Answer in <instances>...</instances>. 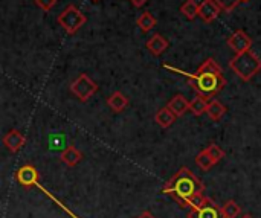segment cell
Returning a JSON list of instances; mask_svg holds the SVG:
<instances>
[{"label":"cell","instance_id":"cell-1","mask_svg":"<svg viewBox=\"0 0 261 218\" xmlns=\"http://www.w3.org/2000/svg\"><path fill=\"white\" fill-rule=\"evenodd\" d=\"M203 191L205 185L202 180L187 167H182L162 189L164 194L173 197L182 208L187 209H194L203 202Z\"/></svg>","mask_w":261,"mask_h":218},{"label":"cell","instance_id":"cell-2","mask_svg":"<svg viewBox=\"0 0 261 218\" xmlns=\"http://www.w3.org/2000/svg\"><path fill=\"white\" fill-rule=\"evenodd\" d=\"M164 67L171 70V72H177V73L187 76L190 79V86L193 87V90H196L197 95H202L205 98H214L226 86L223 70H222V67L217 64V61L214 58H206L199 66L196 73L182 72V70H179L176 67H171L170 64H164Z\"/></svg>","mask_w":261,"mask_h":218},{"label":"cell","instance_id":"cell-3","mask_svg":"<svg viewBox=\"0 0 261 218\" xmlns=\"http://www.w3.org/2000/svg\"><path fill=\"white\" fill-rule=\"evenodd\" d=\"M231 70L243 81H251L261 70V60L249 49L242 53H236V57L229 61Z\"/></svg>","mask_w":261,"mask_h":218},{"label":"cell","instance_id":"cell-4","mask_svg":"<svg viewBox=\"0 0 261 218\" xmlns=\"http://www.w3.org/2000/svg\"><path fill=\"white\" fill-rule=\"evenodd\" d=\"M57 21L61 24V28L67 32V34H75L78 32L87 21L86 15L75 6V5H69L64 8V11L57 17Z\"/></svg>","mask_w":261,"mask_h":218},{"label":"cell","instance_id":"cell-5","mask_svg":"<svg viewBox=\"0 0 261 218\" xmlns=\"http://www.w3.org/2000/svg\"><path fill=\"white\" fill-rule=\"evenodd\" d=\"M70 92L81 101L86 102L89 98H92L98 92V84L86 73H81L72 84H70Z\"/></svg>","mask_w":261,"mask_h":218},{"label":"cell","instance_id":"cell-6","mask_svg":"<svg viewBox=\"0 0 261 218\" xmlns=\"http://www.w3.org/2000/svg\"><path fill=\"white\" fill-rule=\"evenodd\" d=\"M188 218H225L223 217V212H222V208L211 199L205 197L203 202L194 208V209H190L188 212Z\"/></svg>","mask_w":261,"mask_h":218},{"label":"cell","instance_id":"cell-7","mask_svg":"<svg viewBox=\"0 0 261 218\" xmlns=\"http://www.w3.org/2000/svg\"><path fill=\"white\" fill-rule=\"evenodd\" d=\"M228 46L236 52V53H242L251 49L252 46V38L243 31V29H237L229 38H228Z\"/></svg>","mask_w":261,"mask_h":218},{"label":"cell","instance_id":"cell-8","mask_svg":"<svg viewBox=\"0 0 261 218\" xmlns=\"http://www.w3.org/2000/svg\"><path fill=\"white\" fill-rule=\"evenodd\" d=\"M15 179H17V182L21 186L29 188V186H34V185H38L40 174H38V171H37L35 167H32V165H23L21 168L17 170Z\"/></svg>","mask_w":261,"mask_h":218},{"label":"cell","instance_id":"cell-9","mask_svg":"<svg viewBox=\"0 0 261 218\" xmlns=\"http://www.w3.org/2000/svg\"><path fill=\"white\" fill-rule=\"evenodd\" d=\"M220 12H222V8L219 6L216 0H203L199 5V17L206 23L214 21L220 15Z\"/></svg>","mask_w":261,"mask_h":218},{"label":"cell","instance_id":"cell-10","mask_svg":"<svg viewBox=\"0 0 261 218\" xmlns=\"http://www.w3.org/2000/svg\"><path fill=\"white\" fill-rule=\"evenodd\" d=\"M26 144V138L21 131L18 130H11L3 136V145L11 151V153H18Z\"/></svg>","mask_w":261,"mask_h":218},{"label":"cell","instance_id":"cell-11","mask_svg":"<svg viewBox=\"0 0 261 218\" xmlns=\"http://www.w3.org/2000/svg\"><path fill=\"white\" fill-rule=\"evenodd\" d=\"M147 49H148L153 55L159 57V55H162V53L168 49V40H167L164 35H161V34H154V35L147 41Z\"/></svg>","mask_w":261,"mask_h":218},{"label":"cell","instance_id":"cell-12","mask_svg":"<svg viewBox=\"0 0 261 218\" xmlns=\"http://www.w3.org/2000/svg\"><path fill=\"white\" fill-rule=\"evenodd\" d=\"M167 107L179 118V116H184L190 110V101H187L184 95H176L168 101Z\"/></svg>","mask_w":261,"mask_h":218},{"label":"cell","instance_id":"cell-13","mask_svg":"<svg viewBox=\"0 0 261 218\" xmlns=\"http://www.w3.org/2000/svg\"><path fill=\"white\" fill-rule=\"evenodd\" d=\"M107 105L110 107L112 112L115 113H121L128 107V98L121 93V92H113L109 98H107Z\"/></svg>","mask_w":261,"mask_h":218},{"label":"cell","instance_id":"cell-14","mask_svg":"<svg viewBox=\"0 0 261 218\" xmlns=\"http://www.w3.org/2000/svg\"><path fill=\"white\" fill-rule=\"evenodd\" d=\"M176 118H177V116H176L168 107H164V108L158 110L156 115H154L156 124H158L159 127H162V128H170V127L176 122Z\"/></svg>","mask_w":261,"mask_h":218},{"label":"cell","instance_id":"cell-15","mask_svg":"<svg viewBox=\"0 0 261 218\" xmlns=\"http://www.w3.org/2000/svg\"><path fill=\"white\" fill-rule=\"evenodd\" d=\"M83 159V154L81 151L73 147V145H69L63 153H61V160L67 165V167H75L76 164H80Z\"/></svg>","mask_w":261,"mask_h":218},{"label":"cell","instance_id":"cell-16","mask_svg":"<svg viewBox=\"0 0 261 218\" xmlns=\"http://www.w3.org/2000/svg\"><path fill=\"white\" fill-rule=\"evenodd\" d=\"M226 112H228V108H226L220 101L211 99V101L208 102V110H206V113H208L210 119H213V121H220V119L226 115Z\"/></svg>","mask_w":261,"mask_h":218},{"label":"cell","instance_id":"cell-17","mask_svg":"<svg viewBox=\"0 0 261 218\" xmlns=\"http://www.w3.org/2000/svg\"><path fill=\"white\" fill-rule=\"evenodd\" d=\"M208 110V99L202 95H197L193 101H190V112L194 116H202Z\"/></svg>","mask_w":261,"mask_h":218},{"label":"cell","instance_id":"cell-18","mask_svg":"<svg viewBox=\"0 0 261 218\" xmlns=\"http://www.w3.org/2000/svg\"><path fill=\"white\" fill-rule=\"evenodd\" d=\"M156 18H154V15L151 14V12H148V11H145V12H142L139 17H138V20H136V24L139 26V29L141 31H144V32H150L154 26H156Z\"/></svg>","mask_w":261,"mask_h":218},{"label":"cell","instance_id":"cell-19","mask_svg":"<svg viewBox=\"0 0 261 218\" xmlns=\"http://www.w3.org/2000/svg\"><path fill=\"white\" fill-rule=\"evenodd\" d=\"M199 5L196 0H187L184 2V5L180 6V12L188 18V20H194L196 17H199Z\"/></svg>","mask_w":261,"mask_h":218},{"label":"cell","instance_id":"cell-20","mask_svg":"<svg viewBox=\"0 0 261 218\" xmlns=\"http://www.w3.org/2000/svg\"><path fill=\"white\" fill-rule=\"evenodd\" d=\"M222 212L225 218H237L242 212V208L234 202V200H228L223 206H222Z\"/></svg>","mask_w":261,"mask_h":218},{"label":"cell","instance_id":"cell-21","mask_svg":"<svg viewBox=\"0 0 261 218\" xmlns=\"http://www.w3.org/2000/svg\"><path fill=\"white\" fill-rule=\"evenodd\" d=\"M196 164L203 170V171H208V170H211L216 164H214V160L210 157V154H208V151H206V148L205 150H202L197 156H196Z\"/></svg>","mask_w":261,"mask_h":218},{"label":"cell","instance_id":"cell-22","mask_svg":"<svg viewBox=\"0 0 261 218\" xmlns=\"http://www.w3.org/2000/svg\"><path fill=\"white\" fill-rule=\"evenodd\" d=\"M206 151H208V154H210V157L214 160V164H219L222 159H225V156H226V153L219 147V145H216V144H211L208 148H206Z\"/></svg>","mask_w":261,"mask_h":218},{"label":"cell","instance_id":"cell-23","mask_svg":"<svg viewBox=\"0 0 261 218\" xmlns=\"http://www.w3.org/2000/svg\"><path fill=\"white\" fill-rule=\"evenodd\" d=\"M223 12H232L243 0H216Z\"/></svg>","mask_w":261,"mask_h":218},{"label":"cell","instance_id":"cell-24","mask_svg":"<svg viewBox=\"0 0 261 218\" xmlns=\"http://www.w3.org/2000/svg\"><path fill=\"white\" fill-rule=\"evenodd\" d=\"M35 5L43 9V11H50L55 5H57V0H35Z\"/></svg>","mask_w":261,"mask_h":218},{"label":"cell","instance_id":"cell-25","mask_svg":"<svg viewBox=\"0 0 261 218\" xmlns=\"http://www.w3.org/2000/svg\"><path fill=\"white\" fill-rule=\"evenodd\" d=\"M148 0H130V3L135 6V8H142Z\"/></svg>","mask_w":261,"mask_h":218},{"label":"cell","instance_id":"cell-26","mask_svg":"<svg viewBox=\"0 0 261 218\" xmlns=\"http://www.w3.org/2000/svg\"><path fill=\"white\" fill-rule=\"evenodd\" d=\"M136 218H156V217H154V215H153V214H151L150 211H144V212H142L141 215H138Z\"/></svg>","mask_w":261,"mask_h":218},{"label":"cell","instance_id":"cell-27","mask_svg":"<svg viewBox=\"0 0 261 218\" xmlns=\"http://www.w3.org/2000/svg\"><path fill=\"white\" fill-rule=\"evenodd\" d=\"M240 218H252V217H251V215H242Z\"/></svg>","mask_w":261,"mask_h":218},{"label":"cell","instance_id":"cell-28","mask_svg":"<svg viewBox=\"0 0 261 218\" xmlns=\"http://www.w3.org/2000/svg\"><path fill=\"white\" fill-rule=\"evenodd\" d=\"M243 2H249V0H243Z\"/></svg>","mask_w":261,"mask_h":218},{"label":"cell","instance_id":"cell-29","mask_svg":"<svg viewBox=\"0 0 261 218\" xmlns=\"http://www.w3.org/2000/svg\"><path fill=\"white\" fill-rule=\"evenodd\" d=\"M95 2H98V0H95Z\"/></svg>","mask_w":261,"mask_h":218}]
</instances>
